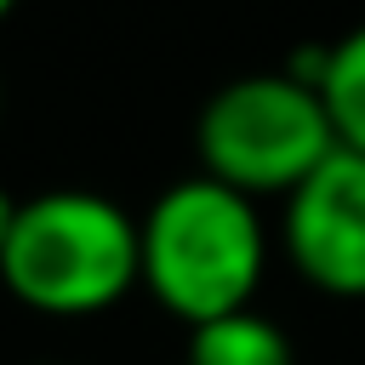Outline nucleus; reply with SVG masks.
I'll use <instances>...</instances> for the list:
<instances>
[{
	"instance_id": "obj_5",
	"label": "nucleus",
	"mask_w": 365,
	"mask_h": 365,
	"mask_svg": "<svg viewBox=\"0 0 365 365\" xmlns=\"http://www.w3.org/2000/svg\"><path fill=\"white\" fill-rule=\"evenodd\" d=\"M182 365H297V348L274 314L240 308V314L188 325Z\"/></svg>"
},
{
	"instance_id": "obj_6",
	"label": "nucleus",
	"mask_w": 365,
	"mask_h": 365,
	"mask_svg": "<svg viewBox=\"0 0 365 365\" xmlns=\"http://www.w3.org/2000/svg\"><path fill=\"white\" fill-rule=\"evenodd\" d=\"M319 97L331 108L336 143L365 154V23H354L348 34L331 40V68H325Z\"/></svg>"
},
{
	"instance_id": "obj_10",
	"label": "nucleus",
	"mask_w": 365,
	"mask_h": 365,
	"mask_svg": "<svg viewBox=\"0 0 365 365\" xmlns=\"http://www.w3.org/2000/svg\"><path fill=\"white\" fill-rule=\"evenodd\" d=\"M0 103H6V91H0Z\"/></svg>"
},
{
	"instance_id": "obj_9",
	"label": "nucleus",
	"mask_w": 365,
	"mask_h": 365,
	"mask_svg": "<svg viewBox=\"0 0 365 365\" xmlns=\"http://www.w3.org/2000/svg\"><path fill=\"white\" fill-rule=\"evenodd\" d=\"M40 365H68V359H40Z\"/></svg>"
},
{
	"instance_id": "obj_1",
	"label": "nucleus",
	"mask_w": 365,
	"mask_h": 365,
	"mask_svg": "<svg viewBox=\"0 0 365 365\" xmlns=\"http://www.w3.org/2000/svg\"><path fill=\"white\" fill-rule=\"evenodd\" d=\"M143 222V291L182 325L251 308L268 268V228L251 194L188 171L165 182Z\"/></svg>"
},
{
	"instance_id": "obj_2",
	"label": "nucleus",
	"mask_w": 365,
	"mask_h": 365,
	"mask_svg": "<svg viewBox=\"0 0 365 365\" xmlns=\"http://www.w3.org/2000/svg\"><path fill=\"white\" fill-rule=\"evenodd\" d=\"M0 285L51 319L103 314L143 285V222L103 188L63 182L29 194L0 251Z\"/></svg>"
},
{
	"instance_id": "obj_7",
	"label": "nucleus",
	"mask_w": 365,
	"mask_h": 365,
	"mask_svg": "<svg viewBox=\"0 0 365 365\" xmlns=\"http://www.w3.org/2000/svg\"><path fill=\"white\" fill-rule=\"evenodd\" d=\"M17 211H23V200H17L11 188H0V251H6V240H11V228H17Z\"/></svg>"
},
{
	"instance_id": "obj_8",
	"label": "nucleus",
	"mask_w": 365,
	"mask_h": 365,
	"mask_svg": "<svg viewBox=\"0 0 365 365\" xmlns=\"http://www.w3.org/2000/svg\"><path fill=\"white\" fill-rule=\"evenodd\" d=\"M6 17H11V6H6V0H0V23H6Z\"/></svg>"
},
{
	"instance_id": "obj_4",
	"label": "nucleus",
	"mask_w": 365,
	"mask_h": 365,
	"mask_svg": "<svg viewBox=\"0 0 365 365\" xmlns=\"http://www.w3.org/2000/svg\"><path fill=\"white\" fill-rule=\"evenodd\" d=\"M285 262L325 297H365V154L336 148L279 211Z\"/></svg>"
},
{
	"instance_id": "obj_3",
	"label": "nucleus",
	"mask_w": 365,
	"mask_h": 365,
	"mask_svg": "<svg viewBox=\"0 0 365 365\" xmlns=\"http://www.w3.org/2000/svg\"><path fill=\"white\" fill-rule=\"evenodd\" d=\"M194 148L200 171L268 200V194H297L342 143L331 125V108L314 86H302L285 68H257L222 80L200 120H194Z\"/></svg>"
}]
</instances>
